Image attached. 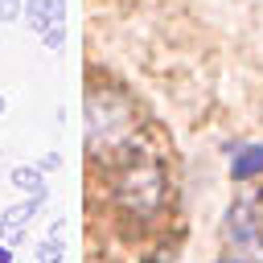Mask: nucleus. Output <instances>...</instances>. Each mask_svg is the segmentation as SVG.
I'll use <instances>...</instances> for the list:
<instances>
[{
    "label": "nucleus",
    "instance_id": "nucleus-7",
    "mask_svg": "<svg viewBox=\"0 0 263 263\" xmlns=\"http://www.w3.org/2000/svg\"><path fill=\"white\" fill-rule=\"evenodd\" d=\"M33 259L37 263H53V259H66V247H62V238H41V242H33Z\"/></svg>",
    "mask_w": 263,
    "mask_h": 263
},
{
    "label": "nucleus",
    "instance_id": "nucleus-13",
    "mask_svg": "<svg viewBox=\"0 0 263 263\" xmlns=\"http://www.w3.org/2000/svg\"><path fill=\"white\" fill-rule=\"evenodd\" d=\"M4 111H8V99H4V95H0V115H4Z\"/></svg>",
    "mask_w": 263,
    "mask_h": 263
},
{
    "label": "nucleus",
    "instance_id": "nucleus-1",
    "mask_svg": "<svg viewBox=\"0 0 263 263\" xmlns=\"http://www.w3.org/2000/svg\"><path fill=\"white\" fill-rule=\"evenodd\" d=\"M226 238L234 259H263V222H255V205L238 201L226 214Z\"/></svg>",
    "mask_w": 263,
    "mask_h": 263
},
{
    "label": "nucleus",
    "instance_id": "nucleus-8",
    "mask_svg": "<svg viewBox=\"0 0 263 263\" xmlns=\"http://www.w3.org/2000/svg\"><path fill=\"white\" fill-rule=\"evenodd\" d=\"M41 41H45V49H62V45H66V21L49 25V29L41 33Z\"/></svg>",
    "mask_w": 263,
    "mask_h": 263
},
{
    "label": "nucleus",
    "instance_id": "nucleus-4",
    "mask_svg": "<svg viewBox=\"0 0 263 263\" xmlns=\"http://www.w3.org/2000/svg\"><path fill=\"white\" fill-rule=\"evenodd\" d=\"M41 205H45L41 197H25V201L4 205V210H0V218H4V226H8V230H25V226H29V222L41 214Z\"/></svg>",
    "mask_w": 263,
    "mask_h": 263
},
{
    "label": "nucleus",
    "instance_id": "nucleus-5",
    "mask_svg": "<svg viewBox=\"0 0 263 263\" xmlns=\"http://www.w3.org/2000/svg\"><path fill=\"white\" fill-rule=\"evenodd\" d=\"M263 173V144H247L234 160H230V177L234 181H251Z\"/></svg>",
    "mask_w": 263,
    "mask_h": 263
},
{
    "label": "nucleus",
    "instance_id": "nucleus-12",
    "mask_svg": "<svg viewBox=\"0 0 263 263\" xmlns=\"http://www.w3.org/2000/svg\"><path fill=\"white\" fill-rule=\"evenodd\" d=\"M49 234H53V238H62V234H66V218H58V222L49 226Z\"/></svg>",
    "mask_w": 263,
    "mask_h": 263
},
{
    "label": "nucleus",
    "instance_id": "nucleus-9",
    "mask_svg": "<svg viewBox=\"0 0 263 263\" xmlns=\"http://www.w3.org/2000/svg\"><path fill=\"white\" fill-rule=\"evenodd\" d=\"M25 12V0H0V25H12Z\"/></svg>",
    "mask_w": 263,
    "mask_h": 263
},
{
    "label": "nucleus",
    "instance_id": "nucleus-3",
    "mask_svg": "<svg viewBox=\"0 0 263 263\" xmlns=\"http://www.w3.org/2000/svg\"><path fill=\"white\" fill-rule=\"evenodd\" d=\"M8 181H12V189H21V193H29V197H49V185H45V168L41 164H16L12 173H8Z\"/></svg>",
    "mask_w": 263,
    "mask_h": 263
},
{
    "label": "nucleus",
    "instance_id": "nucleus-11",
    "mask_svg": "<svg viewBox=\"0 0 263 263\" xmlns=\"http://www.w3.org/2000/svg\"><path fill=\"white\" fill-rule=\"evenodd\" d=\"M49 16H53V25L66 21V0H49Z\"/></svg>",
    "mask_w": 263,
    "mask_h": 263
},
{
    "label": "nucleus",
    "instance_id": "nucleus-10",
    "mask_svg": "<svg viewBox=\"0 0 263 263\" xmlns=\"http://www.w3.org/2000/svg\"><path fill=\"white\" fill-rule=\"evenodd\" d=\"M37 164H41L45 173H58V168H62V152H45V156H41Z\"/></svg>",
    "mask_w": 263,
    "mask_h": 263
},
{
    "label": "nucleus",
    "instance_id": "nucleus-6",
    "mask_svg": "<svg viewBox=\"0 0 263 263\" xmlns=\"http://www.w3.org/2000/svg\"><path fill=\"white\" fill-rule=\"evenodd\" d=\"M21 16H25L29 33H37V37L53 25V16H49V0H25V12H21Z\"/></svg>",
    "mask_w": 263,
    "mask_h": 263
},
{
    "label": "nucleus",
    "instance_id": "nucleus-2",
    "mask_svg": "<svg viewBox=\"0 0 263 263\" xmlns=\"http://www.w3.org/2000/svg\"><path fill=\"white\" fill-rule=\"evenodd\" d=\"M160 189H164L160 168H156V164H144V168H132V173L123 177L119 197H123L132 210H152V205L160 201Z\"/></svg>",
    "mask_w": 263,
    "mask_h": 263
},
{
    "label": "nucleus",
    "instance_id": "nucleus-14",
    "mask_svg": "<svg viewBox=\"0 0 263 263\" xmlns=\"http://www.w3.org/2000/svg\"><path fill=\"white\" fill-rule=\"evenodd\" d=\"M4 234H8V226H4V218H0V238H4Z\"/></svg>",
    "mask_w": 263,
    "mask_h": 263
}]
</instances>
